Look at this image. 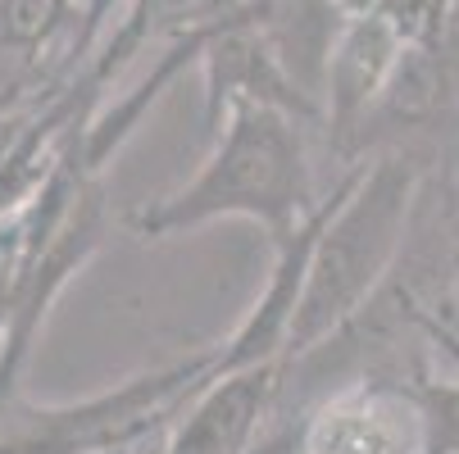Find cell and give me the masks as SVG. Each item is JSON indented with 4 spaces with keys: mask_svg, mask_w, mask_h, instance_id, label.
I'll return each mask as SVG.
<instances>
[{
    "mask_svg": "<svg viewBox=\"0 0 459 454\" xmlns=\"http://www.w3.org/2000/svg\"><path fill=\"white\" fill-rule=\"evenodd\" d=\"M296 205H300L296 201V155L278 127H259V133H241L232 150L219 159V168H210L182 201L151 214L146 227L160 232V227H182V223H201L210 214L237 210V214L264 218L273 232H282Z\"/></svg>",
    "mask_w": 459,
    "mask_h": 454,
    "instance_id": "obj_1",
    "label": "cell"
},
{
    "mask_svg": "<svg viewBox=\"0 0 459 454\" xmlns=\"http://www.w3.org/2000/svg\"><path fill=\"white\" fill-rule=\"evenodd\" d=\"M314 454H396V432L382 423V414L351 409V414H327V423L314 436Z\"/></svg>",
    "mask_w": 459,
    "mask_h": 454,
    "instance_id": "obj_2",
    "label": "cell"
}]
</instances>
